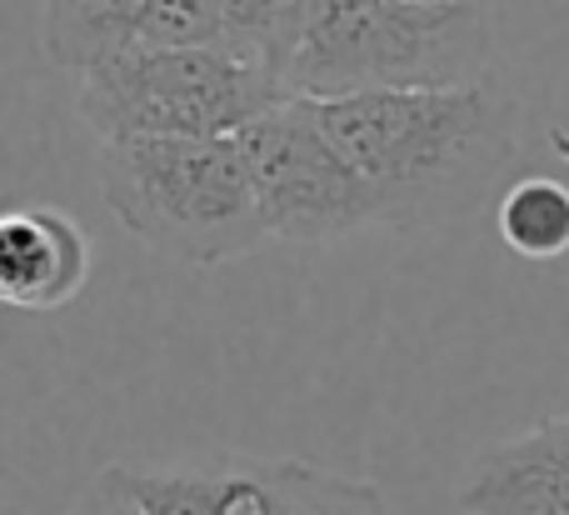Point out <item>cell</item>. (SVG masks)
Returning a JSON list of instances; mask_svg holds the SVG:
<instances>
[{
	"mask_svg": "<svg viewBox=\"0 0 569 515\" xmlns=\"http://www.w3.org/2000/svg\"><path fill=\"white\" fill-rule=\"evenodd\" d=\"M90 280V236L56 206H20L0 220V300L60 310Z\"/></svg>",
	"mask_w": 569,
	"mask_h": 515,
	"instance_id": "9",
	"label": "cell"
},
{
	"mask_svg": "<svg viewBox=\"0 0 569 515\" xmlns=\"http://www.w3.org/2000/svg\"><path fill=\"white\" fill-rule=\"evenodd\" d=\"M220 26L226 0H40V50L60 70L146 46H206Z\"/></svg>",
	"mask_w": 569,
	"mask_h": 515,
	"instance_id": "6",
	"label": "cell"
},
{
	"mask_svg": "<svg viewBox=\"0 0 569 515\" xmlns=\"http://www.w3.org/2000/svg\"><path fill=\"white\" fill-rule=\"evenodd\" d=\"M500 240L525 260L569 256V186L555 176H525L500 190L495 206Z\"/></svg>",
	"mask_w": 569,
	"mask_h": 515,
	"instance_id": "10",
	"label": "cell"
},
{
	"mask_svg": "<svg viewBox=\"0 0 569 515\" xmlns=\"http://www.w3.org/2000/svg\"><path fill=\"white\" fill-rule=\"evenodd\" d=\"M290 100L276 76L230 46H146L80 70L76 110L100 140L136 136H240L250 120Z\"/></svg>",
	"mask_w": 569,
	"mask_h": 515,
	"instance_id": "4",
	"label": "cell"
},
{
	"mask_svg": "<svg viewBox=\"0 0 569 515\" xmlns=\"http://www.w3.org/2000/svg\"><path fill=\"white\" fill-rule=\"evenodd\" d=\"M240 150H246L270 240L330 246L360 230H385L370 186L320 126L315 100L290 96L260 120H250L240 130Z\"/></svg>",
	"mask_w": 569,
	"mask_h": 515,
	"instance_id": "5",
	"label": "cell"
},
{
	"mask_svg": "<svg viewBox=\"0 0 569 515\" xmlns=\"http://www.w3.org/2000/svg\"><path fill=\"white\" fill-rule=\"evenodd\" d=\"M100 200L140 246L190 270L270 246L240 136L100 140Z\"/></svg>",
	"mask_w": 569,
	"mask_h": 515,
	"instance_id": "3",
	"label": "cell"
},
{
	"mask_svg": "<svg viewBox=\"0 0 569 515\" xmlns=\"http://www.w3.org/2000/svg\"><path fill=\"white\" fill-rule=\"evenodd\" d=\"M465 515H569V416L495 440L460 476Z\"/></svg>",
	"mask_w": 569,
	"mask_h": 515,
	"instance_id": "8",
	"label": "cell"
},
{
	"mask_svg": "<svg viewBox=\"0 0 569 515\" xmlns=\"http://www.w3.org/2000/svg\"><path fill=\"white\" fill-rule=\"evenodd\" d=\"M66 515H140L136 496H130V486H126V466L96 471V481L80 491L76 506H70Z\"/></svg>",
	"mask_w": 569,
	"mask_h": 515,
	"instance_id": "13",
	"label": "cell"
},
{
	"mask_svg": "<svg viewBox=\"0 0 569 515\" xmlns=\"http://www.w3.org/2000/svg\"><path fill=\"white\" fill-rule=\"evenodd\" d=\"M305 460L220 456L200 466L126 471L140 515H290Z\"/></svg>",
	"mask_w": 569,
	"mask_h": 515,
	"instance_id": "7",
	"label": "cell"
},
{
	"mask_svg": "<svg viewBox=\"0 0 569 515\" xmlns=\"http://www.w3.org/2000/svg\"><path fill=\"white\" fill-rule=\"evenodd\" d=\"M490 60V0H315L290 96L350 100L470 86L495 70Z\"/></svg>",
	"mask_w": 569,
	"mask_h": 515,
	"instance_id": "2",
	"label": "cell"
},
{
	"mask_svg": "<svg viewBox=\"0 0 569 515\" xmlns=\"http://www.w3.org/2000/svg\"><path fill=\"white\" fill-rule=\"evenodd\" d=\"M320 126L360 170L385 230L450 226L500 190L520 156L525 106L500 70L445 90L315 100Z\"/></svg>",
	"mask_w": 569,
	"mask_h": 515,
	"instance_id": "1",
	"label": "cell"
},
{
	"mask_svg": "<svg viewBox=\"0 0 569 515\" xmlns=\"http://www.w3.org/2000/svg\"><path fill=\"white\" fill-rule=\"evenodd\" d=\"M290 515H385V501L365 481H345L320 466H305L300 496H295Z\"/></svg>",
	"mask_w": 569,
	"mask_h": 515,
	"instance_id": "12",
	"label": "cell"
},
{
	"mask_svg": "<svg viewBox=\"0 0 569 515\" xmlns=\"http://www.w3.org/2000/svg\"><path fill=\"white\" fill-rule=\"evenodd\" d=\"M310 6L315 0H226L220 46H230L240 60H250L256 70L276 76L290 90V66L295 50H300Z\"/></svg>",
	"mask_w": 569,
	"mask_h": 515,
	"instance_id": "11",
	"label": "cell"
}]
</instances>
